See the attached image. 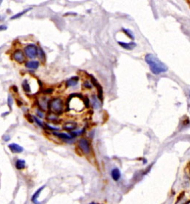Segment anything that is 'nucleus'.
I'll list each match as a JSON object with an SVG mask.
<instances>
[{
	"label": "nucleus",
	"mask_w": 190,
	"mask_h": 204,
	"mask_svg": "<svg viewBox=\"0 0 190 204\" xmlns=\"http://www.w3.org/2000/svg\"><path fill=\"white\" fill-rule=\"evenodd\" d=\"M79 78L78 76H75L73 77L68 79L66 81V86L67 87H72V86H75L77 85L78 81H79Z\"/></svg>",
	"instance_id": "2eb2a0df"
},
{
	"label": "nucleus",
	"mask_w": 190,
	"mask_h": 204,
	"mask_svg": "<svg viewBox=\"0 0 190 204\" xmlns=\"http://www.w3.org/2000/svg\"><path fill=\"white\" fill-rule=\"evenodd\" d=\"M9 114V112L7 111V112H5V113H3V114H2V117H5L6 115H7Z\"/></svg>",
	"instance_id": "f704fd0d"
},
{
	"label": "nucleus",
	"mask_w": 190,
	"mask_h": 204,
	"mask_svg": "<svg viewBox=\"0 0 190 204\" xmlns=\"http://www.w3.org/2000/svg\"><path fill=\"white\" fill-rule=\"evenodd\" d=\"M22 87L23 91L25 93H30L31 91V85L28 83V80H24L22 83Z\"/></svg>",
	"instance_id": "f3484780"
},
{
	"label": "nucleus",
	"mask_w": 190,
	"mask_h": 204,
	"mask_svg": "<svg viewBox=\"0 0 190 204\" xmlns=\"http://www.w3.org/2000/svg\"><path fill=\"white\" fill-rule=\"evenodd\" d=\"M36 113H37V116H39L40 118H43L44 117V114H43V111H41L40 109H37L36 110Z\"/></svg>",
	"instance_id": "c85d7f7f"
},
{
	"label": "nucleus",
	"mask_w": 190,
	"mask_h": 204,
	"mask_svg": "<svg viewBox=\"0 0 190 204\" xmlns=\"http://www.w3.org/2000/svg\"><path fill=\"white\" fill-rule=\"evenodd\" d=\"M12 56H13V60H15L18 63H20V64L24 62L25 60V55L24 54V51H22L20 49H17L15 51Z\"/></svg>",
	"instance_id": "423d86ee"
},
{
	"label": "nucleus",
	"mask_w": 190,
	"mask_h": 204,
	"mask_svg": "<svg viewBox=\"0 0 190 204\" xmlns=\"http://www.w3.org/2000/svg\"><path fill=\"white\" fill-rule=\"evenodd\" d=\"M145 61L149 66L150 70L155 75L167 71L168 68L165 64L160 61L153 54H149L145 56Z\"/></svg>",
	"instance_id": "f257e3e1"
},
{
	"label": "nucleus",
	"mask_w": 190,
	"mask_h": 204,
	"mask_svg": "<svg viewBox=\"0 0 190 204\" xmlns=\"http://www.w3.org/2000/svg\"><path fill=\"white\" fill-rule=\"evenodd\" d=\"M118 44L120 45L122 48H125V49H126V50H132V49H134L137 45L136 43H134V42H132V43H124V42H118Z\"/></svg>",
	"instance_id": "ddd939ff"
},
{
	"label": "nucleus",
	"mask_w": 190,
	"mask_h": 204,
	"mask_svg": "<svg viewBox=\"0 0 190 204\" xmlns=\"http://www.w3.org/2000/svg\"><path fill=\"white\" fill-rule=\"evenodd\" d=\"M12 90H13V92H15V93H18V91H19L18 88H17V85H13V86H12Z\"/></svg>",
	"instance_id": "2f4dec72"
},
{
	"label": "nucleus",
	"mask_w": 190,
	"mask_h": 204,
	"mask_svg": "<svg viewBox=\"0 0 190 204\" xmlns=\"http://www.w3.org/2000/svg\"><path fill=\"white\" fill-rule=\"evenodd\" d=\"M7 29V26L5 25H0V31H6Z\"/></svg>",
	"instance_id": "7c9ffc66"
},
{
	"label": "nucleus",
	"mask_w": 190,
	"mask_h": 204,
	"mask_svg": "<svg viewBox=\"0 0 190 204\" xmlns=\"http://www.w3.org/2000/svg\"><path fill=\"white\" fill-rule=\"evenodd\" d=\"M38 57L40 59L41 61L45 62V54L44 51H43V48H39V53H38Z\"/></svg>",
	"instance_id": "6ab92c4d"
},
{
	"label": "nucleus",
	"mask_w": 190,
	"mask_h": 204,
	"mask_svg": "<svg viewBox=\"0 0 190 204\" xmlns=\"http://www.w3.org/2000/svg\"><path fill=\"white\" fill-rule=\"evenodd\" d=\"M189 172H190V163H189Z\"/></svg>",
	"instance_id": "e433bc0d"
},
{
	"label": "nucleus",
	"mask_w": 190,
	"mask_h": 204,
	"mask_svg": "<svg viewBox=\"0 0 190 204\" xmlns=\"http://www.w3.org/2000/svg\"><path fill=\"white\" fill-rule=\"evenodd\" d=\"M91 106H92L94 109H98V108H100L101 107L102 102H100V100H99L97 95L93 94L91 96Z\"/></svg>",
	"instance_id": "1a4fd4ad"
},
{
	"label": "nucleus",
	"mask_w": 190,
	"mask_h": 204,
	"mask_svg": "<svg viewBox=\"0 0 190 204\" xmlns=\"http://www.w3.org/2000/svg\"><path fill=\"white\" fill-rule=\"evenodd\" d=\"M25 66L28 69H33V70H36L39 68V61H36V60H32V61H28L26 62L25 64Z\"/></svg>",
	"instance_id": "f8f14e48"
},
{
	"label": "nucleus",
	"mask_w": 190,
	"mask_h": 204,
	"mask_svg": "<svg viewBox=\"0 0 190 204\" xmlns=\"http://www.w3.org/2000/svg\"><path fill=\"white\" fill-rule=\"evenodd\" d=\"M68 15H72V16H77V13H74V12H68V13H65L64 14V16H68Z\"/></svg>",
	"instance_id": "473e14b6"
},
{
	"label": "nucleus",
	"mask_w": 190,
	"mask_h": 204,
	"mask_svg": "<svg viewBox=\"0 0 190 204\" xmlns=\"http://www.w3.org/2000/svg\"><path fill=\"white\" fill-rule=\"evenodd\" d=\"M2 139L5 141V142H7V141L10 140V139H11V137H10L8 134H4V135L2 136Z\"/></svg>",
	"instance_id": "c756f323"
},
{
	"label": "nucleus",
	"mask_w": 190,
	"mask_h": 204,
	"mask_svg": "<svg viewBox=\"0 0 190 204\" xmlns=\"http://www.w3.org/2000/svg\"><path fill=\"white\" fill-rule=\"evenodd\" d=\"M53 134L56 136V137L60 138L63 140L65 141L66 143H71L72 141L74 140V137H72L71 134H68L66 133H60V132H53Z\"/></svg>",
	"instance_id": "0eeeda50"
},
{
	"label": "nucleus",
	"mask_w": 190,
	"mask_h": 204,
	"mask_svg": "<svg viewBox=\"0 0 190 204\" xmlns=\"http://www.w3.org/2000/svg\"><path fill=\"white\" fill-rule=\"evenodd\" d=\"M8 148H10V150L13 153H21L24 150L23 147L15 143H11V144L8 145Z\"/></svg>",
	"instance_id": "9b49d317"
},
{
	"label": "nucleus",
	"mask_w": 190,
	"mask_h": 204,
	"mask_svg": "<svg viewBox=\"0 0 190 204\" xmlns=\"http://www.w3.org/2000/svg\"><path fill=\"white\" fill-rule=\"evenodd\" d=\"M25 117H26V119L28 120V121L30 122V123H33V122H34L33 116L30 114H27L25 115Z\"/></svg>",
	"instance_id": "bb28decb"
},
{
	"label": "nucleus",
	"mask_w": 190,
	"mask_h": 204,
	"mask_svg": "<svg viewBox=\"0 0 190 204\" xmlns=\"http://www.w3.org/2000/svg\"><path fill=\"white\" fill-rule=\"evenodd\" d=\"M33 120H34V122H37V124L38 125L39 127H41V128H43V127H44V124H43V122H42L40 120H39V119H38V117H37L36 116H33Z\"/></svg>",
	"instance_id": "5701e85b"
},
{
	"label": "nucleus",
	"mask_w": 190,
	"mask_h": 204,
	"mask_svg": "<svg viewBox=\"0 0 190 204\" xmlns=\"http://www.w3.org/2000/svg\"><path fill=\"white\" fill-rule=\"evenodd\" d=\"M83 86L84 88H86V89H91L92 88V85L89 82L88 80H85L84 82L83 83Z\"/></svg>",
	"instance_id": "393cba45"
},
{
	"label": "nucleus",
	"mask_w": 190,
	"mask_h": 204,
	"mask_svg": "<svg viewBox=\"0 0 190 204\" xmlns=\"http://www.w3.org/2000/svg\"><path fill=\"white\" fill-rule=\"evenodd\" d=\"M89 204H96V203H94V202H91V203H89Z\"/></svg>",
	"instance_id": "c9c22d12"
},
{
	"label": "nucleus",
	"mask_w": 190,
	"mask_h": 204,
	"mask_svg": "<svg viewBox=\"0 0 190 204\" xmlns=\"http://www.w3.org/2000/svg\"><path fill=\"white\" fill-rule=\"evenodd\" d=\"M15 166H16L17 169H18V170H22V169H23L25 167V161L24 159H17V161H16V163H15Z\"/></svg>",
	"instance_id": "a211bd4d"
},
{
	"label": "nucleus",
	"mask_w": 190,
	"mask_h": 204,
	"mask_svg": "<svg viewBox=\"0 0 190 204\" xmlns=\"http://www.w3.org/2000/svg\"><path fill=\"white\" fill-rule=\"evenodd\" d=\"M111 175L112 179L115 181H118L120 179V177H121V173H120V171L119 170V169L115 168V169H113L111 170Z\"/></svg>",
	"instance_id": "4468645a"
},
{
	"label": "nucleus",
	"mask_w": 190,
	"mask_h": 204,
	"mask_svg": "<svg viewBox=\"0 0 190 204\" xmlns=\"http://www.w3.org/2000/svg\"><path fill=\"white\" fill-rule=\"evenodd\" d=\"M78 146L80 148V150L82 151L83 154H89L91 152L90 144L88 140L85 139V138H81L78 141Z\"/></svg>",
	"instance_id": "20e7f679"
},
{
	"label": "nucleus",
	"mask_w": 190,
	"mask_h": 204,
	"mask_svg": "<svg viewBox=\"0 0 190 204\" xmlns=\"http://www.w3.org/2000/svg\"><path fill=\"white\" fill-rule=\"evenodd\" d=\"M83 104H84V106H85L86 108H89V104H90V100L88 96H84V100H83Z\"/></svg>",
	"instance_id": "b1692460"
},
{
	"label": "nucleus",
	"mask_w": 190,
	"mask_h": 204,
	"mask_svg": "<svg viewBox=\"0 0 190 204\" xmlns=\"http://www.w3.org/2000/svg\"><path fill=\"white\" fill-rule=\"evenodd\" d=\"M39 53V48L35 44H28L24 48L25 55L29 59L37 57Z\"/></svg>",
	"instance_id": "7ed1b4c3"
},
{
	"label": "nucleus",
	"mask_w": 190,
	"mask_h": 204,
	"mask_svg": "<svg viewBox=\"0 0 190 204\" xmlns=\"http://www.w3.org/2000/svg\"><path fill=\"white\" fill-rule=\"evenodd\" d=\"M13 103V97H12V96H11V94H8V96H7V106H8V107H9L10 110H12Z\"/></svg>",
	"instance_id": "4be33fe9"
},
{
	"label": "nucleus",
	"mask_w": 190,
	"mask_h": 204,
	"mask_svg": "<svg viewBox=\"0 0 190 204\" xmlns=\"http://www.w3.org/2000/svg\"><path fill=\"white\" fill-rule=\"evenodd\" d=\"M54 92V89L53 88H47L43 90V94H52Z\"/></svg>",
	"instance_id": "cd10ccee"
},
{
	"label": "nucleus",
	"mask_w": 190,
	"mask_h": 204,
	"mask_svg": "<svg viewBox=\"0 0 190 204\" xmlns=\"http://www.w3.org/2000/svg\"><path fill=\"white\" fill-rule=\"evenodd\" d=\"M63 101L59 97H54L49 101L48 109L57 115H60L63 111Z\"/></svg>",
	"instance_id": "f03ea898"
},
{
	"label": "nucleus",
	"mask_w": 190,
	"mask_h": 204,
	"mask_svg": "<svg viewBox=\"0 0 190 204\" xmlns=\"http://www.w3.org/2000/svg\"><path fill=\"white\" fill-rule=\"evenodd\" d=\"M2 0H0V5H1V4H2Z\"/></svg>",
	"instance_id": "4c0bfd02"
},
{
	"label": "nucleus",
	"mask_w": 190,
	"mask_h": 204,
	"mask_svg": "<svg viewBox=\"0 0 190 204\" xmlns=\"http://www.w3.org/2000/svg\"><path fill=\"white\" fill-rule=\"evenodd\" d=\"M17 106H22V102L19 101V100H17Z\"/></svg>",
	"instance_id": "72a5a7b5"
},
{
	"label": "nucleus",
	"mask_w": 190,
	"mask_h": 204,
	"mask_svg": "<svg viewBox=\"0 0 190 204\" xmlns=\"http://www.w3.org/2000/svg\"><path fill=\"white\" fill-rule=\"evenodd\" d=\"M31 9H32L31 7H29V8H27V9L23 10V11H22L21 12H19V13H17V14H15V15H13V16H12V17H11V20H13V19H17L19 18V17H21L24 14H25V13H28V11H30Z\"/></svg>",
	"instance_id": "dca6fc26"
},
{
	"label": "nucleus",
	"mask_w": 190,
	"mask_h": 204,
	"mask_svg": "<svg viewBox=\"0 0 190 204\" xmlns=\"http://www.w3.org/2000/svg\"><path fill=\"white\" fill-rule=\"evenodd\" d=\"M46 119L48 120L51 121V122H56V121L58 120V117L57 115L55 114L51 113V114L48 115V117H46Z\"/></svg>",
	"instance_id": "412c9836"
},
{
	"label": "nucleus",
	"mask_w": 190,
	"mask_h": 204,
	"mask_svg": "<svg viewBox=\"0 0 190 204\" xmlns=\"http://www.w3.org/2000/svg\"><path fill=\"white\" fill-rule=\"evenodd\" d=\"M45 188V185H43V186H41L39 189H38L37 190V191H36L34 194H33V195H32L31 197V202L33 203V204H39L40 203L38 201V197H39V195L41 194V192H42V191H43V189Z\"/></svg>",
	"instance_id": "9d476101"
},
{
	"label": "nucleus",
	"mask_w": 190,
	"mask_h": 204,
	"mask_svg": "<svg viewBox=\"0 0 190 204\" xmlns=\"http://www.w3.org/2000/svg\"><path fill=\"white\" fill-rule=\"evenodd\" d=\"M77 127V123L74 121H68V122H65L64 125L63 126V128L65 130H66L68 132H73V130L76 129Z\"/></svg>",
	"instance_id": "6e6552de"
},
{
	"label": "nucleus",
	"mask_w": 190,
	"mask_h": 204,
	"mask_svg": "<svg viewBox=\"0 0 190 204\" xmlns=\"http://www.w3.org/2000/svg\"><path fill=\"white\" fill-rule=\"evenodd\" d=\"M50 100L47 96H41L37 100V106L41 111H46L48 109V103Z\"/></svg>",
	"instance_id": "39448f33"
},
{
	"label": "nucleus",
	"mask_w": 190,
	"mask_h": 204,
	"mask_svg": "<svg viewBox=\"0 0 190 204\" xmlns=\"http://www.w3.org/2000/svg\"><path fill=\"white\" fill-rule=\"evenodd\" d=\"M122 31L124 32V33L126 34V35H127L128 37H129V38H131V39H135V36H134V34H133L132 32L130 31L129 29H126V28H122Z\"/></svg>",
	"instance_id": "aec40b11"
},
{
	"label": "nucleus",
	"mask_w": 190,
	"mask_h": 204,
	"mask_svg": "<svg viewBox=\"0 0 190 204\" xmlns=\"http://www.w3.org/2000/svg\"><path fill=\"white\" fill-rule=\"evenodd\" d=\"M44 126H45V127H46V128H48V130H51V131H54V132H57V131H59V128H56V127H53V126H51L50 125H48V123H45Z\"/></svg>",
	"instance_id": "a878e982"
}]
</instances>
